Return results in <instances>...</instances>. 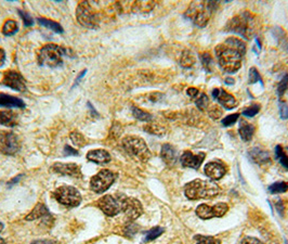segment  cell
<instances>
[{
    "label": "cell",
    "mask_w": 288,
    "mask_h": 244,
    "mask_svg": "<svg viewBox=\"0 0 288 244\" xmlns=\"http://www.w3.org/2000/svg\"><path fill=\"white\" fill-rule=\"evenodd\" d=\"M76 18L79 24L87 29H97L100 24L99 14L94 11V9L88 1H83L78 4Z\"/></svg>",
    "instance_id": "8"
},
{
    "label": "cell",
    "mask_w": 288,
    "mask_h": 244,
    "mask_svg": "<svg viewBox=\"0 0 288 244\" xmlns=\"http://www.w3.org/2000/svg\"><path fill=\"white\" fill-rule=\"evenodd\" d=\"M121 146L128 154L136 158V160L140 162H146L150 160L151 152L142 138L137 136H127L122 139Z\"/></svg>",
    "instance_id": "6"
},
{
    "label": "cell",
    "mask_w": 288,
    "mask_h": 244,
    "mask_svg": "<svg viewBox=\"0 0 288 244\" xmlns=\"http://www.w3.org/2000/svg\"><path fill=\"white\" fill-rule=\"evenodd\" d=\"M18 30V23L13 20H8L2 26V34L6 36H11L17 33Z\"/></svg>",
    "instance_id": "29"
},
{
    "label": "cell",
    "mask_w": 288,
    "mask_h": 244,
    "mask_svg": "<svg viewBox=\"0 0 288 244\" xmlns=\"http://www.w3.org/2000/svg\"><path fill=\"white\" fill-rule=\"evenodd\" d=\"M217 7L216 1L192 2L184 15L199 28H205L209 21L211 13Z\"/></svg>",
    "instance_id": "4"
},
{
    "label": "cell",
    "mask_w": 288,
    "mask_h": 244,
    "mask_svg": "<svg viewBox=\"0 0 288 244\" xmlns=\"http://www.w3.org/2000/svg\"><path fill=\"white\" fill-rule=\"evenodd\" d=\"M68 50L55 44H48L40 48L37 54V61L40 65L47 67H58L62 64L63 56L67 55Z\"/></svg>",
    "instance_id": "5"
},
{
    "label": "cell",
    "mask_w": 288,
    "mask_h": 244,
    "mask_svg": "<svg viewBox=\"0 0 288 244\" xmlns=\"http://www.w3.org/2000/svg\"><path fill=\"white\" fill-rule=\"evenodd\" d=\"M2 84L4 86L17 90V92H25L26 90V82L24 77L15 71H8L4 73Z\"/></svg>",
    "instance_id": "13"
},
{
    "label": "cell",
    "mask_w": 288,
    "mask_h": 244,
    "mask_svg": "<svg viewBox=\"0 0 288 244\" xmlns=\"http://www.w3.org/2000/svg\"><path fill=\"white\" fill-rule=\"evenodd\" d=\"M122 213L125 214L128 221L129 222L135 221L143 213L142 204L139 202L137 199L127 198L124 205V210H122Z\"/></svg>",
    "instance_id": "14"
},
{
    "label": "cell",
    "mask_w": 288,
    "mask_h": 244,
    "mask_svg": "<svg viewBox=\"0 0 288 244\" xmlns=\"http://www.w3.org/2000/svg\"><path fill=\"white\" fill-rule=\"evenodd\" d=\"M150 100L152 102H158L161 101V100L164 98V94L161 93V92H153L150 94Z\"/></svg>",
    "instance_id": "48"
},
{
    "label": "cell",
    "mask_w": 288,
    "mask_h": 244,
    "mask_svg": "<svg viewBox=\"0 0 288 244\" xmlns=\"http://www.w3.org/2000/svg\"><path fill=\"white\" fill-rule=\"evenodd\" d=\"M132 110V114L135 118L139 121L141 122H150L152 120V115L150 113L145 112V111H143L141 109H139L137 107H132L131 108Z\"/></svg>",
    "instance_id": "30"
},
{
    "label": "cell",
    "mask_w": 288,
    "mask_h": 244,
    "mask_svg": "<svg viewBox=\"0 0 288 244\" xmlns=\"http://www.w3.org/2000/svg\"><path fill=\"white\" fill-rule=\"evenodd\" d=\"M207 111L208 115H209L212 120L220 119L222 115V110L219 108V105H209V108H208Z\"/></svg>",
    "instance_id": "38"
},
{
    "label": "cell",
    "mask_w": 288,
    "mask_h": 244,
    "mask_svg": "<svg viewBox=\"0 0 288 244\" xmlns=\"http://www.w3.org/2000/svg\"><path fill=\"white\" fill-rule=\"evenodd\" d=\"M212 98L218 100L223 108H226L228 110H232L236 107V100L234 99L232 94L228 93L226 90H223L221 88H216L212 90Z\"/></svg>",
    "instance_id": "16"
},
{
    "label": "cell",
    "mask_w": 288,
    "mask_h": 244,
    "mask_svg": "<svg viewBox=\"0 0 288 244\" xmlns=\"http://www.w3.org/2000/svg\"><path fill=\"white\" fill-rule=\"evenodd\" d=\"M186 93H188L190 97H192V98H196L197 95L200 94V92H199V89L191 87V88H189L188 90H186Z\"/></svg>",
    "instance_id": "50"
},
{
    "label": "cell",
    "mask_w": 288,
    "mask_h": 244,
    "mask_svg": "<svg viewBox=\"0 0 288 244\" xmlns=\"http://www.w3.org/2000/svg\"><path fill=\"white\" fill-rule=\"evenodd\" d=\"M197 243L196 244H221L218 239L213 237H197L196 238Z\"/></svg>",
    "instance_id": "40"
},
{
    "label": "cell",
    "mask_w": 288,
    "mask_h": 244,
    "mask_svg": "<svg viewBox=\"0 0 288 244\" xmlns=\"http://www.w3.org/2000/svg\"><path fill=\"white\" fill-rule=\"evenodd\" d=\"M0 125L14 127L18 125V116L12 111H0Z\"/></svg>",
    "instance_id": "23"
},
{
    "label": "cell",
    "mask_w": 288,
    "mask_h": 244,
    "mask_svg": "<svg viewBox=\"0 0 288 244\" xmlns=\"http://www.w3.org/2000/svg\"><path fill=\"white\" fill-rule=\"evenodd\" d=\"M64 154L65 155H78V151L76 149H73V148L65 146L64 148Z\"/></svg>",
    "instance_id": "49"
},
{
    "label": "cell",
    "mask_w": 288,
    "mask_h": 244,
    "mask_svg": "<svg viewBox=\"0 0 288 244\" xmlns=\"http://www.w3.org/2000/svg\"><path fill=\"white\" fill-rule=\"evenodd\" d=\"M195 103L197 105V108H199L202 112L207 111L208 108H209V99H208V97L205 93H201L200 97L196 99Z\"/></svg>",
    "instance_id": "35"
},
{
    "label": "cell",
    "mask_w": 288,
    "mask_h": 244,
    "mask_svg": "<svg viewBox=\"0 0 288 244\" xmlns=\"http://www.w3.org/2000/svg\"><path fill=\"white\" fill-rule=\"evenodd\" d=\"M137 227H138V226L132 225V224L128 225V226L126 227V229H125L126 236H133V235H135V233H136L137 230H138V228H137Z\"/></svg>",
    "instance_id": "47"
},
{
    "label": "cell",
    "mask_w": 288,
    "mask_h": 244,
    "mask_svg": "<svg viewBox=\"0 0 288 244\" xmlns=\"http://www.w3.org/2000/svg\"><path fill=\"white\" fill-rule=\"evenodd\" d=\"M205 153H199V154H193L190 151H185L182 156L180 157L181 164L184 167H190L194 169H199L202 163L205 160Z\"/></svg>",
    "instance_id": "17"
},
{
    "label": "cell",
    "mask_w": 288,
    "mask_h": 244,
    "mask_svg": "<svg viewBox=\"0 0 288 244\" xmlns=\"http://www.w3.org/2000/svg\"><path fill=\"white\" fill-rule=\"evenodd\" d=\"M275 155L277 157V160L280 161L281 165L288 169V154L284 151V149L281 146H277L275 149Z\"/></svg>",
    "instance_id": "31"
},
{
    "label": "cell",
    "mask_w": 288,
    "mask_h": 244,
    "mask_svg": "<svg viewBox=\"0 0 288 244\" xmlns=\"http://www.w3.org/2000/svg\"><path fill=\"white\" fill-rule=\"evenodd\" d=\"M0 244H7L2 238H0Z\"/></svg>",
    "instance_id": "56"
},
{
    "label": "cell",
    "mask_w": 288,
    "mask_h": 244,
    "mask_svg": "<svg viewBox=\"0 0 288 244\" xmlns=\"http://www.w3.org/2000/svg\"><path fill=\"white\" fill-rule=\"evenodd\" d=\"M288 190V183L285 182H279V183H274L273 184H271L269 187L270 193L272 194H276V193H284Z\"/></svg>",
    "instance_id": "32"
},
{
    "label": "cell",
    "mask_w": 288,
    "mask_h": 244,
    "mask_svg": "<svg viewBox=\"0 0 288 244\" xmlns=\"http://www.w3.org/2000/svg\"><path fill=\"white\" fill-rule=\"evenodd\" d=\"M87 158L90 162H93L95 164H108L112 160L110 153L103 149L89 151Z\"/></svg>",
    "instance_id": "21"
},
{
    "label": "cell",
    "mask_w": 288,
    "mask_h": 244,
    "mask_svg": "<svg viewBox=\"0 0 288 244\" xmlns=\"http://www.w3.org/2000/svg\"><path fill=\"white\" fill-rule=\"evenodd\" d=\"M19 14H20V17L22 18V20H23V22H24V25L25 26H31L33 25V23H34V21H33V19H31L30 17H29V13H26V12H24V11H19Z\"/></svg>",
    "instance_id": "44"
},
{
    "label": "cell",
    "mask_w": 288,
    "mask_h": 244,
    "mask_svg": "<svg viewBox=\"0 0 288 244\" xmlns=\"http://www.w3.org/2000/svg\"><path fill=\"white\" fill-rule=\"evenodd\" d=\"M287 89H288V74H285V75L281 79L279 86H277V93H279L280 97H282V95L287 92Z\"/></svg>",
    "instance_id": "39"
},
{
    "label": "cell",
    "mask_w": 288,
    "mask_h": 244,
    "mask_svg": "<svg viewBox=\"0 0 288 244\" xmlns=\"http://www.w3.org/2000/svg\"><path fill=\"white\" fill-rule=\"evenodd\" d=\"M201 61H202V67H204L207 72L212 71V65H213L212 58L209 54H208V52H204V54L201 55Z\"/></svg>",
    "instance_id": "37"
},
{
    "label": "cell",
    "mask_w": 288,
    "mask_h": 244,
    "mask_svg": "<svg viewBox=\"0 0 288 244\" xmlns=\"http://www.w3.org/2000/svg\"><path fill=\"white\" fill-rule=\"evenodd\" d=\"M194 63L195 59L191 52H183L180 59V64L183 67H191L192 65H194Z\"/></svg>",
    "instance_id": "36"
},
{
    "label": "cell",
    "mask_w": 288,
    "mask_h": 244,
    "mask_svg": "<svg viewBox=\"0 0 288 244\" xmlns=\"http://www.w3.org/2000/svg\"><path fill=\"white\" fill-rule=\"evenodd\" d=\"M126 199L127 197H125L124 194H106L99 200L98 208L105 215L113 217L121 213L122 210H124Z\"/></svg>",
    "instance_id": "7"
},
{
    "label": "cell",
    "mask_w": 288,
    "mask_h": 244,
    "mask_svg": "<svg viewBox=\"0 0 288 244\" xmlns=\"http://www.w3.org/2000/svg\"><path fill=\"white\" fill-rule=\"evenodd\" d=\"M219 65L225 72L235 73L242 66L243 57L246 54L245 42L236 37H230L216 47Z\"/></svg>",
    "instance_id": "1"
},
{
    "label": "cell",
    "mask_w": 288,
    "mask_h": 244,
    "mask_svg": "<svg viewBox=\"0 0 288 244\" xmlns=\"http://www.w3.org/2000/svg\"><path fill=\"white\" fill-rule=\"evenodd\" d=\"M164 231H165L164 228H162V227H154V228H152V229L150 231H148L146 233V236H145V239H144V241H145V242H150V241L155 240V239H157L159 236L163 235Z\"/></svg>",
    "instance_id": "33"
},
{
    "label": "cell",
    "mask_w": 288,
    "mask_h": 244,
    "mask_svg": "<svg viewBox=\"0 0 288 244\" xmlns=\"http://www.w3.org/2000/svg\"><path fill=\"white\" fill-rule=\"evenodd\" d=\"M255 132V127L254 125H250L247 122H242L241 125H239L238 128V134L241 136L244 141H250L253 139Z\"/></svg>",
    "instance_id": "25"
},
{
    "label": "cell",
    "mask_w": 288,
    "mask_h": 244,
    "mask_svg": "<svg viewBox=\"0 0 288 244\" xmlns=\"http://www.w3.org/2000/svg\"><path fill=\"white\" fill-rule=\"evenodd\" d=\"M0 107L24 109L25 103L23 100H21L17 97H13V95H10L7 93H0Z\"/></svg>",
    "instance_id": "22"
},
{
    "label": "cell",
    "mask_w": 288,
    "mask_h": 244,
    "mask_svg": "<svg viewBox=\"0 0 288 244\" xmlns=\"http://www.w3.org/2000/svg\"><path fill=\"white\" fill-rule=\"evenodd\" d=\"M31 244H58V243L52 240H36Z\"/></svg>",
    "instance_id": "51"
},
{
    "label": "cell",
    "mask_w": 288,
    "mask_h": 244,
    "mask_svg": "<svg viewBox=\"0 0 288 244\" xmlns=\"http://www.w3.org/2000/svg\"><path fill=\"white\" fill-rule=\"evenodd\" d=\"M37 21H38V23L42 26H45V28H47L48 30H51L55 31V33H58V34H62L63 33V28L62 26L55 22V21H50L48 19H45V18H38L37 19Z\"/></svg>",
    "instance_id": "26"
},
{
    "label": "cell",
    "mask_w": 288,
    "mask_h": 244,
    "mask_svg": "<svg viewBox=\"0 0 288 244\" xmlns=\"http://www.w3.org/2000/svg\"><path fill=\"white\" fill-rule=\"evenodd\" d=\"M23 177V175H19L18 177H14L12 180H10L9 182V183H8V185L9 187H11V185H13V184H15V183H18L19 182H20V179Z\"/></svg>",
    "instance_id": "53"
},
{
    "label": "cell",
    "mask_w": 288,
    "mask_h": 244,
    "mask_svg": "<svg viewBox=\"0 0 288 244\" xmlns=\"http://www.w3.org/2000/svg\"><path fill=\"white\" fill-rule=\"evenodd\" d=\"M4 61H6V54H4V51L0 48V67L4 64Z\"/></svg>",
    "instance_id": "52"
},
{
    "label": "cell",
    "mask_w": 288,
    "mask_h": 244,
    "mask_svg": "<svg viewBox=\"0 0 288 244\" xmlns=\"http://www.w3.org/2000/svg\"><path fill=\"white\" fill-rule=\"evenodd\" d=\"M116 174L109 169H103L90 180V188L95 193H103L108 191L116 180Z\"/></svg>",
    "instance_id": "10"
},
{
    "label": "cell",
    "mask_w": 288,
    "mask_h": 244,
    "mask_svg": "<svg viewBox=\"0 0 288 244\" xmlns=\"http://www.w3.org/2000/svg\"><path fill=\"white\" fill-rule=\"evenodd\" d=\"M221 192V188L211 180L195 179L185 185L184 193L190 200L211 199Z\"/></svg>",
    "instance_id": "3"
},
{
    "label": "cell",
    "mask_w": 288,
    "mask_h": 244,
    "mask_svg": "<svg viewBox=\"0 0 288 244\" xmlns=\"http://www.w3.org/2000/svg\"><path fill=\"white\" fill-rule=\"evenodd\" d=\"M258 82L262 84V79H261V76H260V74L258 73L257 68L252 67L249 71V84H256Z\"/></svg>",
    "instance_id": "41"
},
{
    "label": "cell",
    "mask_w": 288,
    "mask_h": 244,
    "mask_svg": "<svg viewBox=\"0 0 288 244\" xmlns=\"http://www.w3.org/2000/svg\"><path fill=\"white\" fill-rule=\"evenodd\" d=\"M226 84L227 85H233L234 84L233 78H226Z\"/></svg>",
    "instance_id": "55"
},
{
    "label": "cell",
    "mask_w": 288,
    "mask_h": 244,
    "mask_svg": "<svg viewBox=\"0 0 288 244\" xmlns=\"http://www.w3.org/2000/svg\"><path fill=\"white\" fill-rule=\"evenodd\" d=\"M273 35L277 39V41H279L281 47L284 48V49L288 52V37H287L285 31L283 30L281 28H276L273 30Z\"/></svg>",
    "instance_id": "27"
},
{
    "label": "cell",
    "mask_w": 288,
    "mask_h": 244,
    "mask_svg": "<svg viewBox=\"0 0 288 244\" xmlns=\"http://www.w3.org/2000/svg\"><path fill=\"white\" fill-rule=\"evenodd\" d=\"M204 171L207 177H209L212 180H219L226 175L227 168L222 163L210 162L205 166Z\"/></svg>",
    "instance_id": "18"
},
{
    "label": "cell",
    "mask_w": 288,
    "mask_h": 244,
    "mask_svg": "<svg viewBox=\"0 0 288 244\" xmlns=\"http://www.w3.org/2000/svg\"><path fill=\"white\" fill-rule=\"evenodd\" d=\"M69 137H71L72 142L77 148H82V147H84L85 145H86V139H85V137L79 131L71 132V135H69Z\"/></svg>",
    "instance_id": "34"
},
{
    "label": "cell",
    "mask_w": 288,
    "mask_h": 244,
    "mask_svg": "<svg viewBox=\"0 0 288 244\" xmlns=\"http://www.w3.org/2000/svg\"><path fill=\"white\" fill-rule=\"evenodd\" d=\"M144 130L148 132V134L156 135V136H164L165 134H166V129H165L163 126L155 123H148L147 125L144 126Z\"/></svg>",
    "instance_id": "28"
},
{
    "label": "cell",
    "mask_w": 288,
    "mask_h": 244,
    "mask_svg": "<svg viewBox=\"0 0 288 244\" xmlns=\"http://www.w3.org/2000/svg\"><path fill=\"white\" fill-rule=\"evenodd\" d=\"M258 26V20L256 19L254 14L248 11H243L229 21L226 26V30L241 35L246 39H250L257 33L259 29Z\"/></svg>",
    "instance_id": "2"
},
{
    "label": "cell",
    "mask_w": 288,
    "mask_h": 244,
    "mask_svg": "<svg viewBox=\"0 0 288 244\" xmlns=\"http://www.w3.org/2000/svg\"><path fill=\"white\" fill-rule=\"evenodd\" d=\"M86 73H87V70H84V71H83V72H82L81 74H79V75H78V77L76 78V81H75V83H74V85H73V88H74V87H75V86H76V85H77V84H78L79 82H81V79H82V78H83V77H84L85 75H86Z\"/></svg>",
    "instance_id": "54"
},
{
    "label": "cell",
    "mask_w": 288,
    "mask_h": 244,
    "mask_svg": "<svg viewBox=\"0 0 288 244\" xmlns=\"http://www.w3.org/2000/svg\"><path fill=\"white\" fill-rule=\"evenodd\" d=\"M238 118H239V114H237V113L229 115V116H227L226 119L222 120V125L226 126V127L227 126H231L234 123H236V121L238 120Z\"/></svg>",
    "instance_id": "43"
},
{
    "label": "cell",
    "mask_w": 288,
    "mask_h": 244,
    "mask_svg": "<svg viewBox=\"0 0 288 244\" xmlns=\"http://www.w3.org/2000/svg\"><path fill=\"white\" fill-rule=\"evenodd\" d=\"M3 230V224L2 222H0V232H1Z\"/></svg>",
    "instance_id": "57"
},
{
    "label": "cell",
    "mask_w": 288,
    "mask_h": 244,
    "mask_svg": "<svg viewBox=\"0 0 288 244\" xmlns=\"http://www.w3.org/2000/svg\"><path fill=\"white\" fill-rule=\"evenodd\" d=\"M248 155L250 157V160H252L254 163L258 164V165L260 166L266 165V164L271 163V156L269 153L264 150L259 149V148H255V149L250 150Z\"/></svg>",
    "instance_id": "20"
},
{
    "label": "cell",
    "mask_w": 288,
    "mask_h": 244,
    "mask_svg": "<svg viewBox=\"0 0 288 244\" xmlns=\"http://www.w3.org/2000/svg\"><path fill=\"white\" fill-rule=\"evenodd\" d=\"M21 149L19 137L11 131L0 132V152L6 155H14Z\"/></svg>",
    "instance_id": "11"
},
{
    "label": "cell",
    "mask_w": 288,
    "mask_h": 244,
    "mask_svg": "<svg viewBox=\"0 0 288 244\" xmlns=\"http://www.w3.org/2000/svg\"><path fill=\"white\" fill-rule=\"evenodd\" d=\"M229 210V206L226 203H218L213 206L207 204H201L197 206L196 215L202 219H210L213 217H222Z\"/></svg>",
    "instance_id": "12"
},
{
    "label": "cell",
    "mask_w": 288,
    "mask_h": 244,
    "mask_svg": "<svg viewBox=\"0 0 288 244\" xmlns=\"http://www.w3.org/2000/svg\"><path fill=\"white\" fill-rule=\"evenodd\" d=\"M161 156L164 163L169 167H173L178 160V153L175 151L174 147H173L169 143H165L162 147Z\"/></svg>",
    "instance_id": "19"
},
{
    "label": "cell",
    "mask_w": 288,
    "mask_h": 244,
    "mask_svg": "<svg viewBox=\"0 0 288 244\" xmlns=\"http://www.w3.org/2000/svg\"><path fill=\"white\" fill-rule=\"evenodd\" d=\"M53 197L58 203L66 208H76L82 202V195L79 191L71 185H62L53 192Z\"/></svg>",
    "instance_id": "9"
},
{
    "label": "cell",
    "mask_w": 288,
    "mask_h": 244,
    "mask_svg": "<svg viewBox=\"0 0 288 244\" xmlns=\"http://www.w3.org/2000/svg\"><path fill=\"white\" fill-rule=\"evenodd\" d=\"M46 216H50L49 211L46 208L44 204L38 203L37 204L34 210L30 212V213L26 216V220H35L39 218H44Z\"/></svg>",
    "instance_id": "24"
},
{
    "label": "cell",
    "mask_w": 288,
    "mask_h": 244,
    "mask_svg": "<svg viewBox=\"0 0 288 244\" xmlns=\"http://www.w3.org/2000/svg\"><path fill=\"white\" fill-rule=\"evenodd\" d=\"M52 171L60 174L62 176H69V177H81L82 171L75 163H55L52 165Z\"/></svg>",
    "instance_id": "15"
},
{
    "label": "cell",
    "mask_w": 288,
    "mask_h": 244,
    "mask_svg": "<svg viewBox=\"0 0 288 244\" xmlns=\"http://www.w3.org/2000/svg\"><path fill=\"white\" fill-rule=\"evenodd\" d=\"M280 115L283 120L288 119V105L285 102L280 103Z\"/></svg>",
    "instance_id": "45"
},
{
    "label": "cell",
    "mask_w": 288,
    "mask_h": 244,
    "mask_svg": "<svg viewBox=\"0 0 288 244\" xmlns=\"http://www.w3.org/2000/svg\"><path fill=\"white\" fill-rule=\"evenodd\" d=\"M260 111V105L259 104H254V105H250L249 108H247L246 110H244L243 114L245 116H247V118H253L256 114H258Z\"/></svg>",
    "instance_id": "42"
},
{
    "label": "cell",
    "mask_w": 288,
    "mask_h": 244,
    "mask_svg": "<svg viewBox=\"0 0 288 244\" xmlns=\"http://www.w3.org/2000/svg\"><path fill=\"white\" fill-rule=\"evenodd\" d=\"M241 244H262V242H261L260 240H258V239L256 238H252V237H246L243 239V241Z\"/></svg>",
    "instance_id": "46"
}]
</instances>
